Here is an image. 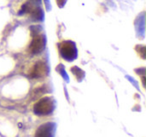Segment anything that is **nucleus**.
Returning <instances> with one entry per match:
<instances>
[{
  "label": "nucleus",
  "instance_id": "423d86ee",
  "mask_svg": "<svg viewBox=\"0 0 146 137\" xmlns=\"http://www.w3.org/2000/svg\"><path fill=\"white\" fill-rule=\"evenodd\" d=\"M71 72H72L74 75H75L76 78H77V80H78V81H81L82 79H83V77H84V72H83V71H82L80 68H78L77 66L72 67V68H71Z\"/></svg>",
  "mask_w": 146,
  "mask_h": 137
},
{
  "label": "nucleus",
  "instance_id": "6e6552de",
  "mask_svg": "<svg viewBox=\"0 0 146 137\" xmlns=\"http://www.w3.org/2000/svg\"><path fill=\"white\" fill-rule=\"evenodd\" d=\"M31 10L30 8V4L29 3H26V4H24L22 6V8H21V10L19 11V15H23V13L25 12H29V11Z\"/></svg>",
  "mask_w": 146,
  "mask_h": 137
},
{
  "label": "nucleus",
  "instance_id": "0eeeda50",
  "mask_svg": "<svg viewBox=\"0 0 146 137\" xmlns=\"http://www.w3.org/2000/svg\"><path fill=\"white\" fill-rule=\"evenodd\" d=\"M32 17L33 19H35V20H38V21H41L43 20V11L41 8H36L34 11L32 12Z\"/></svg>",
  "mask_w": 146,
  "mask_h": 137
},
{
  "label": "nucleus",
  "instance_id": "9d476101",
  "mask_svg": "<svg viewBox=\"0 0 146 137\" xmlns=\"http://www.w3.org/2000/svg\"><path fill=\"white\" fill-rule=\"evenodd\" d=\"M56 2H57V4L59 5V7H63V5L66 2V0H56Z\"/></svg>",
  "mask_w": 146,
  "mask_h": 137
},
{
  "label": "nucleus",
  "instance_id": "f257e3e1",
  "mask_svg": "<svg viewBox=\"0 0 146 137\" xmlns=\"http://www.w3.org/2000/svg\"><path fill=\"white\" fill-rule=\"evenodd\" d=\"M54 106V100L51 97H43L36 102L33 107V111L37 115H48L53 111Z\"/></svg>",
  "mask_w": 146,
  "mask_h": 137
},
{
  "label": "nucleus",
  "instance_id": "9b49d317",
  "mask_svg": "<svg viewBox=\"0 0 146 137\" xmlns=\"http://www.w3.org/2000/svg\"><path fill=\"white\" fill-rule=\"evenodd\" d=\"M30 1L33 4H40V2H41V0H30Z\"/></svg>",
  "mask_w": 146,
  "mask_h": 137
},
{
  "label": "nucleus",
  "instance_id": "1a4fd4ad",
  "mask_svg": "<svg viewBox=\"0 0 146 137\" xmlns=\"http://www.w3.org/2000/svg\"><path fill=\"white\" fill-rule=\"evenodd\" d=\"M136 49H137V51L140 53V55H141L142 58H145V47L142 46V45H139V46L136 47Z\"/></svg>",
  "mask_w": 146,
  "mask_h": 137
},
{
  "label": "nucleus",
  "instance_id": "7ed1b4c3",
  "mask_svg": "<svg viewBox=\"0 0 146 137\" xmlns=\"http://www.w3.org/2000/svg\"><path fill=\"white\" fill-rule=\"evenodd\" d=\"M45 43H46V40H45L44 36H42V35H36L33 38L30 46H29V51L34 55L39 54V53H41L44 50Z\"/></svg>",
  "mask_w": 146,
  "mask_h": 137
},
{
  "label": "nucleus",
  "instance_id": "f03ea898",
  "mask_svg": "<svg viewBox=\"0 0 146 137\" xmlns=\"http://www.w3.org/2000/svg\"><path fill=\"white\" fill-rule=\"evenodd\" d=\"M59 51L60 54L65 60L72 61L77 57V48L76 45L72 41H63L59 44Z\"/></svg>",
  "mask_w": 146,
  "mask_h": 137
},
{
  "label": "nucleus",
  "instance_id": "39448f33",
  "mask_svg": "<svg viewBox=\"0 0 146 137\" xmlns=\"http://www.w3.org/2000/svg\"><path fill=\"white\" fill-rule=\"evenodd\" d=\"M47 72V67L45 65L44 62L42 61H38L36 64L33 66L32 70L30 72V77L31 78H40L43 77Z\"/></svg>",
  "mask_w": 146,
  "mask_h": 137
},
{
  "label": "nucleus",
  "instance_id": "20e7f679",
  "mask_svg": "<svg viewBox=\"0 0 146 137\" xmlns=\"http://www.w3.org/2000/svg\"><path fill=\"white\" fill-rule=\"evenodd\" d=\"M55 124L54 123H45L38 127L35 132V137H54Z\"/></svg>",
  "mask_w": 146,
  "mask_h": 137
}]
</instances>
